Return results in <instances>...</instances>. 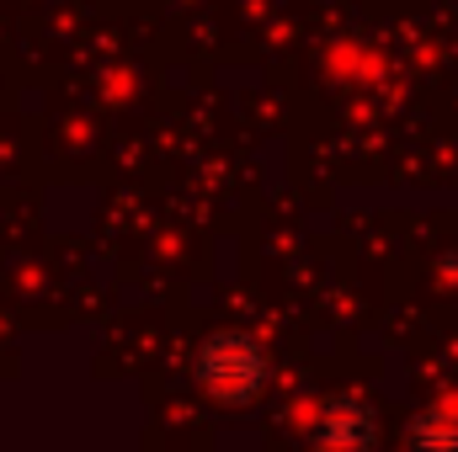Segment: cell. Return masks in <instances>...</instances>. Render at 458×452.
Segmentation results:
<instances>
[{"mask_svg":"<svg viewBox=\"0 0 458 452\" xmlns=\"http://www.w3.org/2000/svg\"><path fill=\"white\" fill-rule=\"evenodd\" d=\"M368 437V415L357 405H331L326 410V442H362Z\"/></svg>","mask_w":458,"mask_h":452,"instance_id":"7a4b0ae2","label":"cell"},{"mask_svg":"<svg viewBox=\"0 0 458 452\" xmlns=\"http://www.w3.org/2000/svg\"><path fill=\"white\" fill-rule=\"evenodd\" d=\"M198 383L219 405H245L267 389V351L240 331H225L198 351Z\"/></svg>","mask_w":458,"mask_h":452,"instance_id":"6da1fadb","label":"cell"}]
</instances>
